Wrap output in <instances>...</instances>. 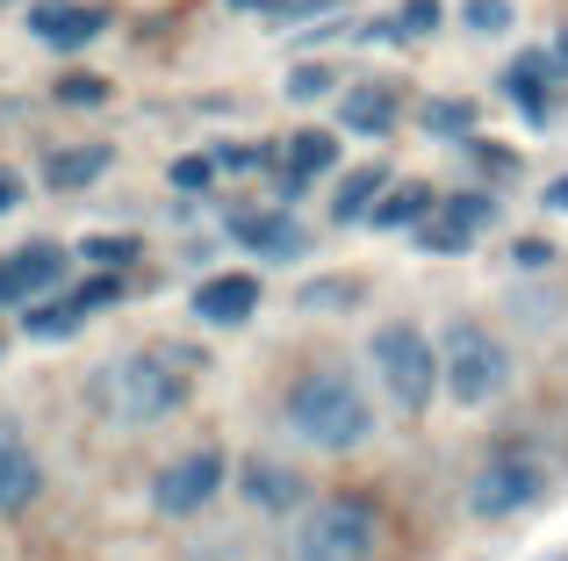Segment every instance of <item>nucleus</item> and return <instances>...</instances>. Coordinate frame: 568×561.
I'll return each instance as SVG.
<instances>
[{"label":"nucleus","mask_w":568,"mask_h":561,"mask_svg":"<svg viewBox=\"0 0 568 561\" xmlns=\"http://www.w3.org/2000/svg\"><path fill=\"white\" fill-rule=\"evenodd\" d=\"M288 425H295V439H310L317 453H353L375 432V410H367L361 381H353L346 367H310L288 389Z\"/></svg>","instance_id":"nucleus-1"},{"label":"nucleus","mask_w":568,"mask_h":561,"mask_svg":"<svg viewBox=\"0 0 568 561\" xmlns=\"http://www.w3.org/2000/svg\"><path fill=\"white\" fill-rule=\"evenodd\" d=\"M115 295H123V288H115V274H94V280H80V288H72V303H80V309H101V303H115Z\"/></svg>","instance_id":"nucleus-27"},{"label":"nucleus","mask_w":568,"mask_h":561,"mask_svg":"<svg viewBox=\"0 0 568 561\" xmlns=\"http://www.w3.org/2000/svg\"><path fill=\"white\" fill-rule=\"evenodd\" d=\"M58 94H65V101H101V94H109V86H101V80H65V86H58Z\"/></svg>","instance_id":"nucleus-29"},{"label":"nucleus","mask_w":568,"mask_h":561,"mask_svg":"<svg viewBox=\"0 0 568 561\" xmlns=\"http://www.w3.org/2000/svg\"><path fill=\"white\" fill-rule=\"evenodd\" d=\"M22 324H29V338H72V332L87 324V309L65 295V303H43V309H29Z\"/></svg>","instance_id":"nucleus-21"},{"label":"nucleus","mask_w":568,"mask_h":561,"mask_svg":"<svg viewBox=\"0 0 568 561\" xmlns=\"http://www.w3.org/2000/svg\"><path fill=\"white\" fill-rule=\"evenodd\" d=\"M367 353H375V375H382L388 404H396L403 418H417V410L439 396V353H432V338L417 332V324H382Z\"/></svg>","instance_id":"nucleus-5"},{"label":"nucleus","mask_w":568,"mask_h":561,"mask_svg":"<svg viewBox=\"0 0 568 561\" xmlns=\"http://www.w3.org/2000/svg\"><path fill=\"white\" fill-rule=\"evenodd\" d=\"M489 216H497V202H489V195H454V202H446V210L425 224V253H460V245H468L475 231L489 224Z\"/></svg>","instance_id":"nucleus-11"},{"label":"nucleus","mask_w":568,"mask_h":561,"mask_svg":"<svg viewBox=\"0 0 568 561\" xmlns=\"http://www.w3.org/2000/svg\"><path fill=\"white\" fill-rule=\"evenodd\" d=\"M432 210H439V195H432L425 181H403V187H388V195L375 202L367 224H375V231H403V224H432Z\"/></svg>","instance_id":"nucleus-18"},{"label":"nucleus","mask_w":568,"mask_h":561,"mask_svg":"<svg viewBox=\"0 0 568 561\" xmlns=\"http://www.w3.org/2000/svg\"><path fill=\"white\" fill-rule=\"evenodd\" d=\"M194 561H245V548H202Z\"/></svg>","instance_id":"nucleus-31"},{"label":"nucleus","mask_w":568,"mask_h":561,"mask_svg":"<svg viewBox=\"0 0 568 561\" xmlns=\"http://www.w3.org/2000/svg\"><path fill=\"white\" fill-rule=\"evenodd\" d=\"M332 166H338V137L332 130H303V137L288 144V166H281V195L295 202L317 173H332Z\"/></svg>","instance_id":"nucleus-13"},{"label":"nucleus","mask_w":568,"mask_h":561,"mask_svg":"<svg viewBox=\"0 0 568 561\" xmlns=\"http://www.w3.org/2000/svg\"><path fill=\"white\" fill-rule=\"evenodd\" d=\"M43 490V468L22 439H0V511H29Z\"/></svg>","instance_id":"nucleus-16"},{"label":"nucleus","mask_w":568,"mask_h":561,"mask_svg":"<svg viewBox=\"0 0 568 561\" xmlns=\"http://www.w3.org/2000/svg\"><path fill=\"white\" fill-rule=\"evenodd\" d=\"M382 195H388V173L382 166H361V173H346V187L332 195V216H338V224H361V216H375Z\"/></svg>","instance_id":"nucleus-19"},{"label":"nucleus","mask_w":568,"mask_h":561,"mask_svg":"<svg viewBox=\"0 0 568 561\" xmlns=\"http://www.w3.org/2000/svg\"><path fill=\"white\" fill-rule=\"evenodd\" d=\"M425 130L432 137H468L475 130V101H425Z\"/></svg>","instance_id":"nucleus-22"},{"label":"nucleus","mask_w":568,"mask_h":561,"mask_svg":"<svg viewBox=\"0 0 568 561\" xmlns=\"http://www.w3.org/2000/svg\"><path fill=\"white\" fill-rule=\"evenodd\" d=\"M338 123H346L353 137H388V130H396V94H388V86H346V94H338Z\"/></svg>","instance_id":"nucleus-15"},{"label":"nucleus","mask_w":568,"mask_h":561,"mask_svg":"<svg viewBox=\"0 0 568 561\" xmlns=\"http://www.w3.org/2000/svg\"><path fill=\"white\" fill-rule=\"evenodd\" d=\"M80 253L94 259L101 274H109V267H130V259H138V238H109V231H101V238H87V245H80Z\"/></svg>","instance_id":"nucleus-24"},{"label":"nucleus","mask_w":568,"mask_h":561,"mask_svg":"<svg viewBox=\"0 0 568 561\" xmlns=\"http://www.w3.org/2000/svg\"><path fill=\"white\" fill-rule=\"evenodd\" d=\"M303 303H310V309H338V303H353V280H310Z\"/></svg>","instance_id":"nucleus-26"},{"label":"nucleus","mask_w":568,"mask_h":561,"mask_svg":"<svg viewBox=\"0 0 568 561\" xmlns=\"http://www.w3.org/2000/svg\"><path fill=\"white\" fill-rule=\"evenodd\" d=\"M382 548V519L367 497H324L295 519V540L288 554L295 561H375Z\"/></svg>","instance_id":"nucleus-3"},{"label":"nucleus","mask_w":568,"mask_h":561,"mask_svg":"<svg viewBox=\"0 0 568 561\" xmlns=\"http://www.w3.org/2000/svg\"><path fill=\"white\" fill-rule=\"evenodd\" d=\"M547 497V476L526 461V453H497V461H483L468 476V511L475 519H518V511H532Z\"/></svg>","instance_id":"nucleus-6"},{"label":"nucleus","mask_w":568,"mask_h":561,"mask_svg":"<svg viewBox=\"0 0 568 561\" xmlns=\"http://www.w3.org/2000/svg\"><path fill=\"white\" fill-rule=\"evenodd\" d=\"M439 29V0H403L388 22H375V37L382 43H403V37H432Z\"/></svg>","instance_id":"nucleus-20"},{"label":"nucleus","mask_w":568,"mask_h":561,"mask_svg":"<svg viewBox=\"0 0 568 561\" xmlns=\"http://www.w3.org/2000/svg\"><path fill=\"white\" fill-rule=\"evenodd\" d=\"M332 86H338L332 65H295V72H288V94H295V101H317V94H332Z\"/></svg>","instance_id":"nucleus-25"},{"label":"nucleus","mask_w":568,"mask_h":561,"mask_svg":"<svg viewBox=\"0 0 568 561\" xmlns=\"http://www.w3.org/2000/svg\"><path fill=\"white\" fill-rule=\"evenodd\" d=\"M439 381L460 410H483V404H497L504 381H511V353H504V338L483 332V324H446Z\"/></svg>","instance_id":"nucleus-4"},{"label":"nucleus","mask_w":568,"mask_h":561,"mask_svg":"<svg viewBox=\"0 0 568 561\" xmlns=\"http://www.w3.org/2000/svg\"><path fill=\"white\" fill-rule=\"evenodd\" d=\"M109 144H72V152H51L43 159V181L58 187V195H72V187H94L101 173H109Z\"/></svg>","instance_id":"nucleus-17"},{"label":"nucleus","mask_w":568,"mask_h":561,"mask_svg":"<svg viewBox=\"0 0 568 561\" xmlns=\"http://www.w3.org/2000/svg\"><path fill=\"white\" fill-rule=\"evenodd\" d=\"M231 238L252 245L260 259H295V253L310 245L303 224H295V216H281V210H237V216H231Z\"/></svg>","instance_id":"nucleus-10"},{"label":"nucleus","mask_w":568,"mask_h":561,"mask_svg":"<svg viewBox=\"0 0 568 561\" xmlns=\"http://www.w3.org/2000/svg\"><path fill=\"white\" fill-rule=\"evenodd\" d=\"M29 29L43 43H58V51H80V43H94L109 29V8H94V0H37Z\"/></svg>","instance_id":"nucleus-8"},{"label":"nucleus","mask_w":568,"mask_h":561,"mask_svg":"<svg viewBox=\"0 0 568 561\" xmlns=\"http://www.w3.org/2000/svg\"><path fill=\"white\" fill-rule=\"evenodd\" d=\"M547 210H568V173H561L555 187H547Z\"/></svg>","instance_id":"nucleus-32"},{"label":"nucleus","mask_w":568,"mask_h":561,"mask_svg":"<svg viewBox=\"0 0 568 561\" xmlns=\"http://www.w3.org/2000/svg\"><path fill=\"white\" fill-rule=\"evenodd\" d=\"M58 274H65V253H58V245H22V253L0 259V303H29V295L58 288Z\"/></svg>","instance_id":"nucleus-9"},{"label":"nucleus","mask_w":568,"mask_h":561,"mask_svg":"<svg viewBox=\"0 0 568 561\" xmlns=\"http://www.w3.org/2000/svg\"><path fill=\"white\" fill-rule=\"evenodd\" d=\"M223 476H231L223 453L216 447H194V453H181V461L152 482V511H159V519H194V511L223 490Z\"/></svg>","instance_id":"nucleus-7"},{"label":"nucleus","mask_w":568,"mask_h":561,"mask_svg":"<svg viewBox=\"0 0 568 561\" xmlns=\"http://www.w3.org/2000/svg\"><path fill=\"white\" fill-rule=\"evenodd\" d=\"M231 8H274V0H231Z\"/></svg>","instance_id":"nucleus-33"},{"label":"nucleus","mask_w":568,"mask_h":561,"mask_svg":"<svg viewBox=\"0 0 568 561\" xmlns=\"http://www.w3.org/2000/svg\"><path fill=\"white\" fill-rule=\"evenodd\" d=\"M173 360H181V353H123V360H109L87 381V396H94V410L109 425H159V418H173L181 396H187V375Z\"/></svg>","instance_id":"nucleus-2"},{"label":"nucleus","mask_w":568,"mask_h":561,"mask_svg":"<svg viewBox=\"0 0 568 561\" xmlns=\"http://www.w3.org/2000/svg\"><path fill=\"white\" fill-rule=\"evenodd\" d=\"M252 309H260V280L252 274H216L194 288V317L202 324H245Z\"/></svg>","instance_id":"nucleus-12"},{"label":"nucleus","mask_w":568,"mask_h":561,"mask_svg":"<svg viewBox=\"0 0 568 561\" xmlns=\"http://www.w3.org/2000/svg\"><path fill=\"white\" fill-rule=\"evenodd\" d=\"M245 497L260 511H274V519H288L295 504H303V476H295V468H281V461H245Z\"/></svg>","instance_id":"nucleus-14"},{"label":"nucleus","mask_w":568,"mask_h":561,"mask_svg":"<svg viewBox=\"0 0 568 561\" xmlns=\"http://www.w3.org/2000/svg\"><path fill=\"white\" fill-rule=\"evenodd\" d=\"M14 202H22V181H14V173H0V210H14Z\"/></svg>","instance_id":"nucleus-30"},{"label":"nucleus","mask_w":568,"mask_h":561,"mask_svg":"<svg viewBox=\"0 0 568 561\" xmlns=\"http://www.w3.org/2000/svg\"><path fill=\"white\" fill-rule=\"evenodd\" d=\"M209 173H216V159H181V166H173V187L202 195V187H209Z\"/></svg>","instance_id":"nucleus-28"},{"label":"nucleus","mask_w":568,"mask_h":561,"mask_svg":"<svg viewBox=\"0 0 568 561\" xmlns=\"http://www.w3.org/2000/svg\"><path fill=\"white\" fill-rule=\"evenodd\" d=\"M460 14H468L475 37H504V29H511V0H468Z\"/></svg>","instance_id":"nucleus-23"}]
</instances>
